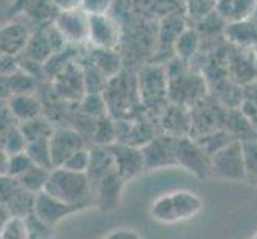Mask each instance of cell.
I'll list each match as a JSON object with an SVG mask.
<instances>
[{
  "instance_id": "4316f807",
  "label": "cell",
  "mask_w": 257,
  "mask_h": 239,
  "mask_svg": "<svg viewBox=\"0 0 257 239\" xmlns=\"http://www.w3.org/2000/svg\"><path fill=\"white\" fill-rule=\"evenodd\" d=\"M195 142H197L205 152L212 156L214 153H217L219 150H222L225 145H228L230 142H233L236 140L227 129L224 128H219V129H214V131H209V132H205V134H200L197 137H192Z\"/></svg>"
},
{
  "instance_id": "2e32d148",
  "label": "cell",
  "mask_w": 257,
  "mask_h": 239,
  "mask_svg": "<svg viewBox=\"0 0 257 239\" xmlns=\"http://www.w3.org/2000/svg\"><path fill=\"white\" fill-rule=\"evenodd\" d=\"M31 37L29 29L21 23H8L0 28V53L20 56Z\"/></svg>"
},
{
  "instance_id": "484cf974",
  "label": "cell",
  "mask_w": 257,
  "mask_h": 239,
  "mask_svg": "<svg viewBox=\"0 0 257 239\" xmlns=\"http://www.w3.org/2000/svg\"><path fill=\"white\" fill-rule=\"evenodd\" d=\"M18 128H20L26 144L32 142V140H39V139H50L53 131H55L53 125L43 117V115H39V117L31 118V120H26L23 123H18Z\"/></svg>"
},
{
  "instance_id": "1f68e13d",
  "label": "cell",
  "mask_w": 257,
  "mask_h": 239,
  "mask_svg": "<svg viewBox=\"0 0 257 239\" xmlns=\"http://www.w3.org/2000/svg\"><path fill=\"white\" fill-rule=\"evenodd\" d=\"M80 109L83 115L91 118H99L107 113L104 96L99 93H86L80 99Z\"/></svg>"
},
{
  "instance_id": "ba28073f",
  "label": "cell",
  "mask_w": 257,
  "mask_h": 239,
  "mask_svg": "<svg viewBox=\"0 0 257 239\" xmlns=\"http://www.w3.org/2000/svg\"><path fill=\"white\" fill-rule=\"evenodd\" d=\"M139 96L147 107H163L168 99L166 70L162 67L146 69L139 77Z\"/></svg>"
},
{
  "instance_id": "ee69618b",
  "label": "cell",
  "mask_w": 257,
  "mask_h": 239,
  "mask_svg": "<svg viewBox=\"0 0 257 239\" xmlns=\"http://www.w3.org/2000/svg\"><path fill=\"white\" fill-rule=\"evenodd\" d=\"M10 212H8V209L4 206V204H0V231H2V228L5 226V223L10 220Z\"/></svg>"
},
{
  "instance_id": "74e56055",
  "label": "cell",
  "mask_w": 257,
  "mask_h": 239,
  "mask_svg": "<svg viewBox=\"0 0 257 239\" xmlns=\"http://www.w3.org/2000/svg\"><path fill=\"white\" fill-rule=\"evenodd\" d=\"M26 223H28V239H51L53 228L40 222L34 214L26 217Z\"/></svg>"
},
{
  "instance_id": "83f0119b",
  "label": "cell",
  "mask_w": 257,
  "mask_h": 239,
  "mask_svg": "<svg viewBox=\"0 0 257 239\" xmlns=\"http://www.w3.org/2000/svg\"><path fill=\"white\" fill-rule=\"evenodd\" d=\"M50 172H51V169H47V167H42L37 164H32L29 169L24 174H21L16 180L24 190L37 194L45 188V183L50 177Z\"/></svg>"
},
{
  "instance_id": "d6986e66",
  "label": "cell",
  "mask_w": 257,
  "mask_h": 239,
  "mask_svg": "<svg viewBox=\"0 0 257 239\" xmlns=\"http://www.w3.org/2000/svg\"><path fill=\"white\" fill-rule=\"evenodd\" d=\"M224 34L236 48H252L257 43V26L247 18L241 21L227 23Z\"/></svg>"
},
{
  "instance_id": "3957f363",
  "label": "cell",
  "mask_w": 257,
  "mask_h": 239,
  "mask_svg": "<svg viewBox=\"0 0 257 239\" xmlns=\"http://www.w3.org/2000/svg\"><path fill=\"white\" fill-rule=\"evenodd\" d=\"M179 69L174 70L170 67L166 72L168 78V99L173 104H179L184 107L195 105L206 94L205 80L200 75L192 74L184 67V61H179Z\"/></svg>"
},
{
  "instance_id": "f35d334b",
  "label": "cell",
  "mask_w": 257,
  "mask_h": 239,
  "mask_svg": "<svg viewBox=\"0 0 257 239\" xmlns=\"http://www.w3.org/2000/svg\"><path fill=\"white\" fill-rule=\"evenodd\" d=\"M216 0H189V13L195 20L201 21L211 12H214Z\"/></svg>"
},
{
  "instance_id": "5bb4252c",
  "label": "cell",
  "mask_w": 257,
  "mask_h": 239,
  "mask_svg": "<svg viewBox=\"0 0 257 239\" xmlns=\"http://www.w3.org/2000/svg\"><path fill=\"white\" fill-rule=\"evenodd\" d=\"M56 93L67 101H80L85 96V82L82 67L70 63L55 77Z\"/></svg>"
},
{
  "instance_id": "277c9868",
  "label": "cell",
  "mask_w": 257,
  "mask_h": 239,
  "mask_svg": "<svg viewBox=\"0 0 257 239\" xmlns=\"http://www.w3.org/2000/svg\"><path fill=\"white\" fill-rule=\"evenodd\" d=\"M211 174L212 177H219L222 180H246L241 140H233V142H230L211 156Z\"/></svg>"
},
{
  "instance_id": "f546056e",
  "label": "cell",
  "mask_w": 257,
  "mask_h": 239,
  "mask_svg": "<svg viewBox=\"0 0 257 239\" xmlns=\"http://www.w3.org/2000/svg\"><path fill=\"white\" fill-rule=\"evenodd\" d=\"M34 202H35V194L24 190L20 185V190H18L13 198L7 202V209L10 212L12 217H29L34 214Z\"/></svg>"
},
{
  "instance_id": "9c48e42d",
  "label": "cell",
  "mask_w": 257,
  "mask_h": 239,
  "mask_svg": "<svg viewBox=\"0 0 257 239\" xmlns=\"http://www.w3.org/2000/svg\"><path fill=\"white\" fill-rule=\"evenodd\" d=\"M55 26L64 35L67 43H83L88 42L90 31V15L82 8L63 10L55 18Z\"/></svg>"
},
{
  "instance_id": "7bdbcfd3",
  "label": "cell",
  "mask_w": 257,
  "mask_h": 239,
  "mask_svg": "<svg viewBox=\"0 0 257 239\" xmlns=\"http://www.w3.org/2000/svg\"><path fill=\"white\" fill-rule=\"evenodd\" d=\"M7 167H8V153L0 148V175H7Z\"/></svg>"
},
{
  "instance_id": "7c38bea8",
  "label": "cell",
  "mask_w": 257,
  "mask_h": 239,
  "mask_svg": "<svg viewBox=\"0 0 257 239\" xmlns=\"http://www.w3.org/2000/svg\"><path fill=\"white\" fill-rule=\"evenodd\" d=\"M50 142L53 167H59L75 150L86 147L83 136L74 128H58L53 131Z\"/></svg>"
},
{
  "instance_id": "7402d4cb",
  "label": "cell",
  "mask_w": 257,
  "mask_h": 239,
  "mask_svg": "<svg viewBox=\"0 0 257 239\" xmlns=\"http://www.w3.org/2000/svg\"><path fill=\"white\" fill-rule=\"evenodd\" d=\"M244 48H240L238 55H233L230 59V69H232V75L238 83H254L257 80V55H246L243 53Z\"/></svg>"
},
{
  "instance_id": "9a60e30c",
  "label": "cell",
  "mask_w": 257,
  "mask_h": 239,
  "mask_svg": "<svg viewBox=\"0 0 257 239\" xmlns=\"http://www.w3.org/2000/svg\"><path fill=\"white\" fill-rule=\"evenodd\" d=\"M13 12H21L31 21L40 26H47L55 21L59 10L53 0H16L12 7Z\"/></svg>"
},
{
  "instance_id": "8992f818",
  "label": "cell",
  "mask_w": 257,
  "mask_h": 239,
  "mask_svg": "<svg viewBox=\"0 0 257 239\" xmlns=\"http://www.w3.org/2000/svg\"><path fill=\"white\" fill-rule=\"evenodd\" d=\"M177 139L179 137H173L168 134L154 136L149 142H146L141 147V152H143V156H144L146 171L177 166V161H176Z\"/></svg>"
},
{
  "instance_id": "b9f144b4",
  "label": "cell",
  "mask_w": 257,
  "mask_h": 239,
  "mask_svg": "<svg viewBox=\"0 0 257 239\" xmlns=\"http://www.w3.org/2000/svg\"><path fill=\"white\" fill-rule=\"evenodd\" d=\"M53 4L58 7L59 12L63 10H74V8L82 7V0H53Z\"/></svg>"
},
{
  "instance_id": "f6af8a7d",
  "label": "cell",
  "mask_w": 257,
  "mask_h": 239,
  "mask_svg": "<svg viewBox=\"0 0 257 239\" xmlns=\"http://www.w3.org/2000/svg\"><path fill=\"white\" fill-rule=\"evenodd\" d=\"M249 20L257 26V4H255V7H254V10H252V13H251V16H249Z\"/></svg>"
},
{
  "instance_id": "5b68a950",
  "label": "cell",
  "mask_w": 257,
  "mask_h": 239,
  "mask_svg": "<svg viewBox=\"0 0 257 239\" xmlns=\"http://www.w3.org/2000/svg\"><path fill=\"white\" fill-rule=\"evenodd\" d=\"M176 161H177V166L187 169L190 174H193L200 180L212 177L211 156L189 136L177 139Z\"/></svg>"
},
{
  "instance_id": "30bf717a",
  "label": "cell",
  "mask_w": 257,
  "mask_h": 239,
  "mask_svg": "<svg viewBox=\"0 0 257 239\" xmlns=\"http://www.w3.org/2000/svg\"><path fill=\"white\" fill-rule=\"evenodd\" d=\"M125 183L126 180H123L115 169L107 175H104L93 187V204L102 212L115 210L120 206L121 191Z\"/></svg>"
},
{
  "instance_id": "ac0fdd59",
  "label": "cell",
  "mask_w": 257,
  "mask_h": 239,
  "mask_svg": "<svg viewBox=\"0 0 257 239\" xmlns=\"http://www.w3.org/2000/svg\"><path fill=\"white\" fill-rule=\"evenodd\" d=\"M115 169L113 166V158L109 147L105 145H94L90 148V164H88L86 169V177L90 180L91 187L99 182L104 175H107Z\"/></svg>"
},
{
  "instance_id": "52a82bcc",
  "label": "cell",
  "mask_w": 257,
  "mask_h": 239,
  "mask_svg": "<svg viewBox=\"0 0 257 239\" xmlns=\"http://www.w3.org/2000/svg\"><path fill=\"white\" fill-rule=\"evenodd\" d=\"M107 147L113 158L115 171H117V174L123 180L128 182L146 171L144 156L143 152H141V147L123 144V142H115Z\"/></svg>"
},
{
  "instance_id": "7dc6e473",
  "label": "cell",
  "mask_w": 257,
  "mask_h": 239,
  "mask_svg": "<svg viewBox=\"0 0 257 239\" xmlns=\"http://www.w3.org/2000/svg\"><path fill=\"white\" fill-rule=\"evenodd\" d=\"M0 55H2V53H0Z\"/></svg>"
},
{
  "instance_id": "60d3db41",
  "label": "cell",
  "mask_w": 257,
  "mask_h": 239,
  "mask_svg": "<svg viewBox=\"0 0 257 239\" xmlns=\"http://www.w3.org/2000/svg\"><path fill=\"white\" fill-rule=\"evenodd\" d=\"M101 239H143V236H141L136 229L121 226V228L110 229V231L105 233Z\"/></svg>"
},
{
  "instance_id": "cb8c5ba5",
  "label": "cell",
  "mask_w": 257,
  "mask_h": 239,
  "mask_svg": "<svg viewBox=\"0 0 257 239\" xmlns=\"http://www.w3.org/2000/svg\"><path fill=\"white\" fill-rule=\"evenodd\" d=\"M201 45V35L197 29L184 28L181 34L177 35V39L174 42L173 51L176 53V56L179 61L187 63L189 59H192L198 53Z\"/></svg>"
},
{
  "instance_id": "836d02e7",
  "label": "cell",
  "mask_w": 257,
  "mask_h": 239,
  "mask_svg": "<svg viewBox=\"0 0 257 239\" xmlns=\"http://www.w3.org/2000/svg\"><path fill=\"white\" fill-rule=\"evenodd\" d=\"M0 148L5 150L8 155H15V153H21L26 150V140L21 134L18 125H15L10 131L7 132L5 137L0 142Z\"/></svg>"
},
{
  "instance_id": "bcb514c9",
  "label": "cell",
  "mask_w": 257,
  "mask_h": 239,
  "mask_svg": "<svg viewBox=\"0 0 257 239\" xmlns=\"http://www.w3.org/2000/svg\"><path fill=\"white\" fill-rule=\"evenodd\" d=\"M252 239H257V233H255V234L252 236Z\"/></svg>"
},
{
  "instance_id": "ab89813d",
  "label": "cell",
  "mask_w": 257,
  "mask_h": 239,
  "mask_svg": "<svg viewBox=\"0 0 257 239\" xmlns=\"http://www.w3.org/2000/svg\"><path fill=\"white\" fill-rule=\"evenodd\" d=\"M110 5L112 0H82L80 8L88 15H101V13H107Z\"/></svg>"
},
{
  "instance_id": "f1b7e54d",
  "label": "cell",
  "mask_w": 257,
  "mask_h": 239,
  "mask_svg": "<svg viewBox=\"0 0 257 239\" xmlns=\"http://www.w3.org/2000/svg\"><path fill=\"white\" fill-rule=\"evenodd\" d=\"M93 139L96 145H105V147L117 142V121L109 113L96 118Z\"/></svg>"
},
{
  "instance_id": "7a4b0ae2",
  "label": "cell",
  "mask_w": 257,
  "mask_h": 239,
  "mask_svg": "<svg viewBox=\"0 0 257 239\" xmlns=\"http://www.w3.org/2000/svg\"><path fill=\"white\" fill-rule=\"evenodd\" d=\"M201 209L203 201L198 194L189 190H174L154 201L150 215L160 223H176L195 217Z\"/></svg>"
},
{
  "instance_id": "d6a6232c",
  "label": "cell",
  "mask_w": 257,
  "mask_h": 239,
  "mask_svg": "<svg viewBox=\"0 0 257 239\" xmlns=\"http://www.w3.org/2000/svg\"><path fill=\"white\" fill-rule=\"evenodd\" d=\"M243 153H244L246 180L257 185V139L244 140L243 142Z\"/></svg>"
},
{
  "instance_id": "d590c367",
  "label": "cell",
  "mask_w": 257,
  "mask_h": 239,
  "mask_svg": "<svg viewBox=\"0 0 257 239\" xmlns=\"http://www.w3.org/2000/svg\"><path fill=\"white\" fill-rule=\"evenodd\" d=\"M88 164H90V150L83 147L75 150L70 156H67V159L59 167H64V169L74 172H86Z\"/></svg>"
},
{
  "instance_id": "44dd1931",
  "label": "cell",
  "mask_w": 257,
  "mask_h": 239,
  "mask_svg": "<svg viewBox=\"0 0 257 239\" xmlns=\"http://www.w3.org/2000/svg\"><path fill=\"white\" fill-rule=\"evenodd\" d=\"M257 0H216L214 10L224 21H241L251 16Z\"/></svg>"
},
{
  "instance_id": "8fae6325",
  "label": "cell",
  "mask_w": 257,
  "mask_h": 239,
  "mask_svg": "<svg viewBox=\"0 0 257 239\" xmlns=\"http://www.w3.org/2000/svg\"><path fill=\"white\" fill-rule=\"evenodd\" d=\"M80 210H82L80 207L66 204V202L50 196V194L45 191H40L35 194L34 215L37 217L40 222H43L51 228H55L61 220H64L66 217L75 214V212H80Z\"/></svg>"
},
{
  "instance_id": "6da1fadb",
  "label": "cell",
  "mask_w": 257,
  "mask_h": 239,
  "mask_svg": "<svg viewBox=\"0 0 257 239\" xmlns=\"http://www.w3.org/2000/svg\"><path fill=\"white\" fill-rule=\"evenodd\" d=\"M43 191L66 204L82 210L93 204V187L85 172L67 171L64 167H53Z\"/></svg>"
},
{
  "instance_id": "8d00e7d4",
  "label": "cell",
  "mask_w": 257,
  "mask_h": 239,
  "mask_svg": "<svg viewBox=\"0 0 257 239\" xmlns=\"http://www.w3.org/2000/svg\"><path fill=\"white\" fill-rule=\"evenodd\" d=\"M31 166H32V161L29 159V156L26 155V152L15 153V155H8L7 175L13 177V179H18V177H20L21 174H24Z\"/></svg>"
},
{
  "instance_id": "e575fe53",
  "label": "cell",
  "mask_w": 257,
  "mask_h": 239,
  "mask_svg": "<svg viewBox=\"0 0 257 239\" xmlns=\"http://www.w3.org/2000/svg\"><path fill=\"white\" fill-rule=\"evenodd\" d=\"M0 239H28V223L23 217H10L0 231Z\"/></svg>"
},
{
  "instance_id": "4dcf8cb0",
  "label": "cell",
  "mask_w": 257,
  "mask_h": 239,
  "mask_svg": "<svg viewBox=\"0 0 257 239\" xmlns=\"http://www.w3.org/2000/svg\"><path fill=\"white\" fill-rule=\"evenodd\" d=\"M26 155L29 156L32 164H37L47 169H53V161H51V152H50V142L48 139H39L32 140V142L26 144Z\"/></svg>"
},
{
  "instance_id": "4fadbf2b",
  "label": "cell",
  "mask_w": 257,
  "mask_h": 239,
  "mask_svg": "<svg viewBox=\"0 0 257 239\" xmlns=\"http://www.w3.org/2000/svg\"><path fill=\"white\" fill-rule=\"evenodd\" d=\"M120 40L118 26L107 13L90 15V31L88 42L97 50H115Z\"/></svg>"
},
{
  "instance_id": "e0dca14e",
  "label": "cell",
  "mask_w": 257,
  "mask_h": 239,
  "mask_svg": "<svg viewBox=\"0 0 257 239\" xmlns=\"http://www.w3.org/2000/svg\"><path fill=\"white\" fill-rule=\"evenodd\" d=\"M163 129L165 134L173 136V137H190V112L187 107L179 104H173L165 107L163 113Z\"/></svg>"
},
{
  "instance_id": "603a6c76",
  "label": "cell",
  "mask_w": 257,
  "mask_h": 239,
  "mask_svg": "<svg viewBox=\"0 0 257 239\" xmlns=\"http://www.w3.org/2000/svg\"><path fill=\"white\" fill-rule=\"evenodd\" d=\"M21 55L24 56V59L42 64V66L53 56V50L50 47V42L47 39L45 32H43V29L31 34V37L28 40V45H26V48L23 50Z\"/></svg>"
},
{
  "instance_id": "ffe728a7",
  "label": "cell",
  "mask_w": 257,
  "mask_h": 239,
  "mask_svg": "<svg viewBox=\"0 0 257 239\" xmlns=\"http://www.w3.org/2000/svg\"><path fill=\"white\" fill-rule=\"evenodd\" d=\"M7 109L15 121L23 123L42 115V104L32 94H15L7 101Z\"/></svg>"
},
{
  "instance_id": "d4e9b609",
  "label": "cell",
  "mask_w": 257,
  "mask_h": 239,
  "mask_svg": "<svg viewBox=\"0 0 257 239\" xmlns=\"http://www.w3.org/2000/svg\"><path fill=\"white\" fill-rule=\"evenodd\" d=\"M90 61L107 80L115 78L121 70V59L115 50H97L96 48Z\"/></svg>"
}]
</instances>
